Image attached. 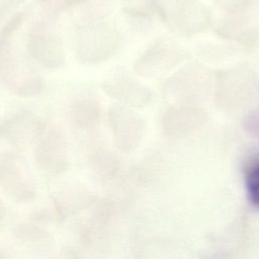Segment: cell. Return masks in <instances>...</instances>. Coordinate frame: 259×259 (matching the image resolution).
Segmentation results:
<instances>
[{
	"label": "cell",
	"instance_id": "obj_1",
	"mask_svg": "<svg viewBox=\"0 0 259 259\" xmlns=\"http://www.w3.org/2000/svg\"><path fill=\"white\" fill-rule=\"evenodd\" d=\"M245 183L250 201L259 207V159L248 165L245 174Z\"/></svg>",
	"mask_w": 259,
	"mask_h": 259
}]
</instances>
